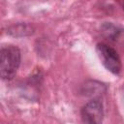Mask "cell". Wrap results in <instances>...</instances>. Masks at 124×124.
Segmentation results:
<instances>
[{
	"label": "cell",
	"mask_w": 124,
	"mask_h": 124,
	"mask_svg": "<svg viewBox=\"0 0 124 124\" xmlns=\"http://www.w3.org/2000/svg\"><path fill=\"white\" fill-rule=\"evenodd\" d=\"M0 75L3 79H13L20 65V50L16 46L8 45L1 47Z\"/></svg>",
	"instance_id": "obj_1"
},
{
	"label": "cell",
	"mask_w": 124,
	"mask_h": 124,
	"mask_svg": "<svg viewBox=\"0 0 124 124\" xmlns=\"http://www.w3.org/2000/svg\"><path fill=\"white\" fill-rule=\"evenodd\" d=\"M96 52L107 70L114 75H118L121 70V59L117 51L105 43H99L96 46Z\"/></svg>",
	"instance_id": "obj_2"
},
{
	"label": "cell",
	"mask_w": 124,
	"mask_h": 124,
	"mask_svg": "<svg viewBox=\"0 0 124 124\" xmlns=\"http://www.w3.org/2000/svg\"><path fill=\"white\" fill-rule=\"evenodd\" d=\"M80 114L83 124H102L104 117L103 105L99 100L89 101L82 107Z\"/></svg>",
	"instance_id": "obj_3"
},
{
	"label": "cell",
	"mask_w": 124,
	"mask_h": 124,
	"mask_svg": "<svg viewBox=\"0 0 124 124\" xmlns=\"http://www.w3.org/2000/svg\"><path fill=\"white\" fill-rule=\"evenodd\" d=\"M101 32L108 41L124 47V28L110 22H106L102 25Z\"/></svg>",
	"instance_id": "obj_4"
},
{
	"label": "cell",
	"mask_w": 124,
	"mask_h": 124,
	"mask_svg": "<svg viewBox=\"0 0 124 124\" xmlns=\"http://www.w3.org/2000/svg\"><path fill=\"white\" fill-rule=\"evenodd\" d=\"M123 10H124V4H123Z\"/></svg>",
	"instance_id": "obj_5"
}]
</instances>
